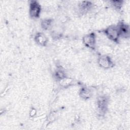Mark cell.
Listing matches in <instances>:
<instances>
[{"label":"cell","instance_id":"6da1fadb","mask_svg":"<svg viewBox=\"0 0 130 130\" xmlns=\"http://www.w3.org/2000/svg\"><path fill=\"white\" fill-rule=\"evenodd\" d=\"M104 32L111 40L114 42H117L118 41L119 35L117 26H110L104 30Z\"/></svg>","mask_w":130,"mask_h":130},{"label":"cell","instance_id":"7a4b0ae2","mask_svg":"<svg viewBox=\"0 0 130 130\" xmlns=\"http://www.w3.org/2000/svg\"><path fill=\"white\" fill-rule=\"evenodd\" d=\"M41 11L40 5L36 1H31L29 4V14L31 17L37 18L40 16Z\"/></svg>","mask_w":130,"mask_h":130},{"label":"cell","instance_id":"3957f363","mask_svg":"<svg viewBox=\"0 0 130 130\" xmlns=\"http://www.w3.org/2000/svg\"><path fill=\"white\" fill-rule=\"evenodd\" d=\"M83 42L87 47L91 49H94L96 44V37L94 32H90L83 38Z\"/></svg>","mask_w":130,"mask_h":130},{"label":"cell","instance_id":"277c9868","mask_svg":"<svg viewBox=\"0 0 130 130\" xmlns=\"http://www.w3.org/2000/svg\"><path fill=\"white\" fill-rule=\"evenodd\" d=\"M98 64L102 68L108 69L113 66V62L111 58L106 55H102L98 58Z\"/></svg>","mask_w":130,"mask_h":130},{"label":"cell","instance_id":"5b68a950","mask_svg":"<svg viewBox=\"0 0 130 130\" xmlns=\"http://www.w3.org/2000/svg\"><path fill=\"white\" fill-rule=\"evenodd\" d=\"M117 28L119 35V37L126 39L129 36V26L124 23L121 22L117 26Z\"/></svg>","mask_w":130,"mask_h":130},{"label":"cell","instance_id":"8992f818","mask_svg":"<svg viewBox=\"0 0 130 130\" xmlns=\"http://www.w3.org/2000/svg\"><path fill=\"white\" fill-rule=\"evenodd\" d=\"M108 101L106 96H101L98 99V109L101 113H104L107 109Z\"/></svg>","mask_w":130,"mask_h":130},{"label":"cell","instance_id":"52a82bcc","mask_svg":"<svg viewBox=\"0 0 130 130\" xmlns=\"http://www.w3.org/2000/svg\"><path fill=\"white\" fill-rule=\"evenodd\" d=\"M35 40L38 44L41 46H45L48 42V40L46 36L41 32H38L36 34Z\"/></svg>","mask_w":130,"mask_h":130},{"label":"cell","instance_id":"ba28073f","mask_svg":"<svg viewBox=\"0 0 130 130\" xmlns=\"http://www.w3.org/2000/svg\"><path fill=\"white\" fill-rule=\"evenodd\" d=\"M79 95L81 98L84 100H87L91 98L92 95V91L90 88L84 87L80 89Z\"/></svg>","mask_w":130,"mask_h":130},{"label":"cell","instance_id":"9c48e42d","mask_svg":"<svg viewBox=\"0 0 130 130\" xmlns=\"http://www.w3.org/2000/svg\"><path fill=\"white\" fill-rule=\"evenodd\" d=\"M53 22L52 19H45L41 22V27L43 29L46 30L50 28Z\"/></svg>","mask_w":130,"mask_h":130},{"label":"cell","instance_id":"30bf717a","mask_svg":"<svg viewBox=\"0 0 130 130\" xmlns=\"http://www.w3.org/2000/svg\"><path fill=\"white\" fill-rule=\"evenodd\" d=\"M91 3L90 2L84 1L82 2L80 6V9L82 12H85L87 11L91 7Z\"/></svg>","mask_w":130,"mask_h":130},{"label":"cell","instance_id":"8fae6325","mask_svg":"<svg viewBox=\"0 0 130 130\" xmlns=\"http://www.w3.org/2000/svg\"><path fill=\"white\" fill-rule=\"evenodd\" d=\"M55 76L59 81L66 77L65 73L61 70H57L55 72Z\"/></svg>","mask_w":130,"mask_h":130},{"label":"cell","instance_id":"7c38bea8","mask_svg":"<svg viewBox=\"0 0 130 130\" xmlns=\"http://www.w3.org/2000/svg\"><path fill=\"white\" fill-rule=\"evenodd\" d=\"M112 4L114 6V7L116 9H120L122 5V2L120 1H112Z\"/></svg>","mask_w":130,"mask_h":130},{"label":"cell","instance_id":"4fadbf2b","mask_svg":"<svg viewBox=\"0 0 130 130\" xmlns=\"http://www.w3.org/2000/svg\"><path fill=\"white\" fill-rule=\"evenodd\" d=\"M36 112H37V111H36V109H34V108H32V109L30 110V112H29V115H30V116H31V117H34V116L36 115Z\"/></svg>","mask_w":130,"mask_h":130}]
</instances>
